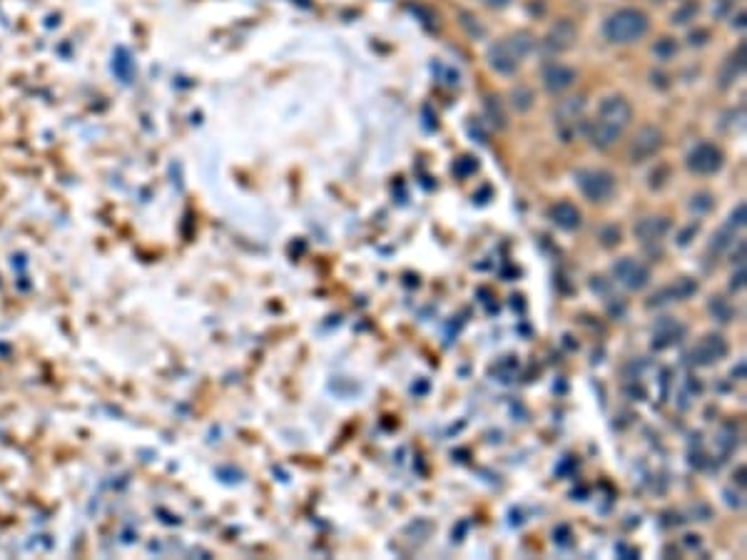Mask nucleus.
Listing matches in <instances>:
<instances>
[{"mask_svg":"<svg viewBox=\"0 0 747 560\" xmlns=\"http://www.w3.org/2000/svg\"><path fill=\"white\" fill-rule=\"evenodd\" d=\"M548 219L558 229H563V232H573V229L581 227L583 214L573 202H555L548 209Z\"/></svg>","mask_w":747,"mask_h":560,"instance_id":"nucleus-13","label":"nucleus"},{"mask_svg":"<svg viewBox=\"0 0 747 560\" xmlns=\"http://www.w3.org/2000/svg\"><path fill=\"white\" fill-rule=\"evenodd\" d=\"M733 279H735V281H733V289H742V284H745V281H742V279H745V269L740 267V272L735 274Z\"/></svg>","mask_w":747,"mask_h":560,"instance_id":"nucleus-29","label":"nucleus"},{"mask_svg":"<svg viewBox=\"0 0 747 560\" xmlns=\"http://www.w3.org/2000/svg\"><path fill=\"white\" fill-rule=\"evenodd\" d=\"M745 217H747V205L740 202V205L733 209V217H730V225L733 227H745Z\"/></svg>","mask_w":747,"mask_h":560,"instance_id":"nucleus-24","label":"nucleus"},{"mask_svg":"<svg viewBox=\"0 0 747 560\" xmlns=\"http://www.w3.org/2000/svg\"><path fill=\"white\" fill-rule=\"evenodd\" d=\"M576 42H578V27H576V23L568 21V18L553 23V25L548 27V33L543 35V48L553 55L568 53V50L576 48Z\"/></svg>","mask_w":747,"mask_h":560,"instance_id":"nucleus-10","label":"nucleus"},{"mask_svg":"<svg viewBox=\"0 0 747 560\" xmlns=\"http://www.w3.org/2000/svg\"><path fill=\"white\" fill-rule=\"evenodd\" d=\"M727 351H730V346H727L725 342V336H720V334H705L702 339H700L695 346H692L690 351V364H695V366H715L718 361H722L727 356Z\"/></svg>","mask_w":747,"mask_h":560,"instance_id":"nucleus-9","label":"nucleus"},{"mask_svg":"<svg viewBox=\"0 0 747 560\" xmlns=\"http://www.w3.org/2000/svg\"><path fill=\"white\" fill-rule=\"evenodd\" d=\"M695 13H698V3L687 0V3H683V8H678V10L672 13V23H675V25H685L687 21L695 18Z\"/></svg>","mask_w":747,"mask_h":560,"instance_id":"nucleus-21","label":"nucleus"},{"mask_svg":"<svg viewBox=\"0 0 747 560\" xmlns=\"http://www.w3.org/2000/svg\"><path fill=\"white\" fill-rule=\"evenodd\" d=\"M511 105H514L518 112H528V110L533 107V92L528 88H516L514 92H511Z\"/></svg>","mask_w":747,"mask_h":560,"instance_id":"nucleus-19","label":"nucleus"},{"mask_svg":"<svg viewBox=\"0 0 747 560\" xmlns=\"http://www.w3.org/2000/svg\"><path fill=\"white\" fill-rule=\"evenodd\" d=\"M742 73H745V42H740V48L727 58L725 65H722V70H720V75H718L720 88H722V90L730 88V85H733V82L737 80Z\"/></svg>","mask_w":747,"mask_h":560,"instance_id":"nucleus-15","label":"nucleus"},{"mask_svg":"<svg viewBox=\"0 0 747 560\" xmlns=\"http://www.w3.org/2000/svg\"><path fill=\"white\" fill-rule=\"evenodd\" d=\"M600 242H603V246H613L620 242V229L618 227H605L603 232H600Z\"/></svg>","mask_w":747,"mask_h":560,"instance_id":"nucleus-23","label":"nucleus"},{"mask_svg":"<svg viewBox=\"0 0 747 560\" xmlns=\"http://www.w3.org/2000/svg\"><path fill=\"white\" fill-rule=\"evenodd\" d=\"M710 311H713L720 321H730V316H733V307H730L725 299H720V296H715V299L710 301Z\"/></svg>","mask_w":747,"mask_h":560,"instance_id":"nucleus-22","label":"nucleus"},{"mask_svg":"<svg viewBox=\"0 0 747 560\" xmlns=\"http://www.w3.org/2000/svg\"><path fill=\"white\" fill-rule=\"evenodd\" d=\"M668 232H670V219L668 217H643L633 227V234L640 242H660Z\"/></svg>","mask_w":747,"mask_h":560,"instance_id":"nucleus-14","label":"nucleus"},{"mask_svg":"<svg viewBox=\"0 0 747 560\" xmlns=\"http://www.w3.org/2000/svg\"><path fill=\"white\" fill-rule=\"evenodd\" d=\"M663 132L658 127H640L635 132V137L631 140V147H628V160L633 164L648 162L650 157H655L660 150H663Z\"/></svg>","mask_w":747,"mask_h":560,"instance_id":"nucleus-8","label":"nucleus"},{"mask_svg":"<svg viewBox=\"0 0 747 560\" xmlns=\"http://www.w3.org/2000/svg\"><path fill=\"white\" fill-rule=\"evenodd\" d=\"M698 229H700V225H692V227H687L685 232L680 234V237H678V240H675V242H678L680 246H687V244H690V242H692V234H698Z\"/></svg>","mask_w":747,"mask_h":560,"instance_id":"nucleus-27","label":"nucleus"},{"mask_svg":"<svg viewBox=\"0 0 747 560\" xmlns=\"http://www.w3.org/2000/svg\"><path fill=\"white\" fill-rule=\"evenodd\" d=\"M713 249H718V252H722V249H725V246H730V244H733V240H730V234H727V232H718V234H715V237H713Z\"/></svg>","mask_w":747,"mask_h":560,"instance_id":"nucleus-25","label":"nucleus"},{"mask_svg":"<svg viewBox=\"0 0 747 560\" xmlns=\"http://www.w3.org/2000/svg\"><path fill=\"white\" fill-rule=\"evenodd\" d=\"M486 3H488V5H491V8H506L508 3H511V0H486Z\"/></svg>","mask_w":747,"mask_h":560,"instance_id":"nucleus-30","label":"nucleus"},{"mask_svg":"<svg viewBox=\"0 0 747 560\" xmlns=\"http://www.w3.org/2000/svg\"><path fill=\"white\" fill-rule=\"evenodd\" d=\"M715 207V199L710 192H698V194H692V202H690V209L695 214H707L710 209Z\"/></svg>","mask_w":747,"mask_h":560,"instance_id":"nucleus-20","label":"nucleus"},{"mask_svg":"<svg viewBox=\"0 0 747 560\" xmlns=\"http://www.w3.org/2000/svg\"><path fill=\"white\" fill-rule=\"evenodd\" d=\"M533 50V35L528 30H518V33H511L503 40L494 42L488 48V68L498 73V75H514L518 65L528 58V53Z\"/></svg>","mask_w":747,"mask_h":560,"instance_id":"nucleus-2","label":"nucleus"},{"mask_svg":"<svg viewBox=\"0 0 747 560\" xmlns=\"http://www.w3.org/2000/svg\"><path fill=\"white\" fill-rule=\"evenodd\" d=\"M633 120V107L623 95L605 97L600 107H598L596 120L588 127V140L596 150H610L613 144L623 137L628 125Z\"/></svg>","mask_w":747,"mask_h":560,"instance_id":"nucleus-1","label":"nucleus"},{"mask_svg":"<svg viewBox=\"0 0 747 560\" xmlns=\"http://www.w3.org/2000/svg\"><path fill=\"white\" fill-rule=\"evenodd\" d=\"M685 164H687V170H690L692 175H702V177H707V175H715V172L722 170V164H725V155H722V150H720L718 144L700 142V144H695L690 152H687Z\"/></svg>","mask_w":747,"mask_h":560,"instance_id":"nucleus-7","label":"nucleus"},{"mask_svg":"<svg viewBox=\"0 0 747 560\" xmlns=\"http://www.w3.org/2000/svg\"><path fill=\"white\" fill-rule=\"evenodd\" d=\"M576 185L581 190V194L593 205L608 202L616 194V177L613 172L600 170V167H588V170L576 172Z\"/></svg>","mask_w":747,"mask_h":560,"instance_id":"nucleus-4","label":"nucleus"},{"mask_svg":"<svg viewBox=\"0 0 747 560\" xmlns=\"http://www.w3.org/2000/svg\"><path fill=\"white\" fill-rule=\"evenodd\" d=\"M653 55L663 62L672 60V58L678 55V40H675V38H660V40L653 45Z\"/></svg>","mask_w":747,"mask_h":560,"instance_id":"nucleus-17","label":"nucleus"},{"mask_svg":"<svg viewBox=\"0 0 747 560\" xmlns=\"http://www.w3.org/2000/svg\"><path fill=\"white\" fill-rule=\"evenodd\" d=\"M610 274H613V279H616L620 287L628 289V292H643V289L650 284V269H648V264L637 262L635 257H623V259H618L616 264H613V269H610Z\"/></svg>","mask_w":747,"mask_h":560,"instance_id":"nucleus-6","label":"nucleus"},{"mask_svg":"<svg viewBox=\"0 0 747 560\" xmlns=\"http://www.w3.org/2000/svg\"><path fill=\"white\" fill-rule=\"evenodd\" d=\"M680 334H683V327H678V324H668V321H665L663 327L658 329V334H655L653 346H655V348L670 346V344H675V339L680 342Z\"/></svg>","mask_w":747,"mask_h":560,"instance_id":"nucleus-16","label":"nucleus"},{"mask_svg":"<svg viewBox=\"0 0 747 560\" xmlns=\"http://www.w3.org/2000/svg\"><path fill=\"white\" fill-rule=\"evenodd\" d=\"M541 80H543L546 92H550V95H561V92H566V90H570L576 85L578 73L570 68V65H563V62H548L541 73Z\"/></svg>","mask_w":747,"mask_h":560,"instance_id":"nucleus-11","label":"nucleus"},{"mask_svg":"<svg viewBox=\"0 0 747 560\" xmlns=\"http://www.w3.org/2000/svg\"><path fill=\"white\" fill-rule=\"evenodd\" d=\"M648 30H650V18L637 8H620L613 15H608V21L603 23L605 40L613 45H631V42L643 40Z\"/></svg>","mask_w":747,"mask_h":560,"instance_id":"nucleus-3","label":"nucleus"},{"mask_svg":"<svg viewBox=\"0 0 747 560\" xmlns=\"http://www.w3.org/2000/svg\"><path fill=\"white\" fill-rule=\"evenodd\" d=\"M583 112H585V100L583 97H568L553 110L555 130H558L563 142H570L576 137L578 127L583 123Z\"/></svg>","mask_w":747,"mask_h":560,"instance_id":"nucleus-5","label":"nucleus"},{"mask_svg":"<svg viewBox=\"0 0 747 560\" xmlns=\"http://www.w3.org/2000/svg\"><path fill=\"white\" fill-rule=\"evenodd\" d=\"M476 170V162H473L471 157H464L456 162V175H468V172Z\"/></svg>","mask_w":747,"mask_h":560,"instance_id":"nucleus-26","label":"nucleus"},{"mask_svg":"<svg viewBox=\"0 0 747 560\" xmlns=\"http://www.w3.org/2000/svg\"><path fill=\"white\" fill-rule=\"evenodd\" d=\"M483 105H486V112H488V117H491V123H494L496 127H506V112H503V107H501L498 97L488 95Z\"/></svg>","mask_w":747,"mask_h":560,"instance_id":"nucleus-18","label":"nucleus"},{"mask_svg":"<svg viewBox=\"0 0 747 560\" xmlns=\"http://www.w3.org/2000/svg\"><path fill=\"white\" fill-rule=\"evenodd\" d=\"M695 292H698V284H695L690 277H680V279L672 281L670 287H665V289H660L658 294H653L650 301H648V307H658V304H670V301L690 299Z\"/></svg>","mask_w":747,"mask_h":560,"instance_id":"nucleus-12","label":"nucleus"},{"mask_svg":"<svg viewBox=\"0 0 747 560\" xmlns=\"http://www.w3.org/2000/svg\"><path fill=\"white\" fill-rule=\"evenodd\" d=\"M707 38V30H700V33H690V45H702Z\"/></svg>","mask_w":747,"mask_h":560,"instance_id":"nucleus-28","label":"nucleus"}]
</instances>
